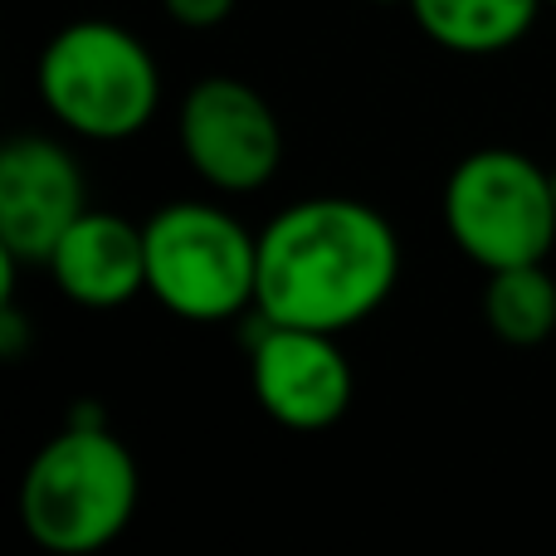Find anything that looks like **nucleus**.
<instances>
[{
	"instance_id": "nucleus-5",
	"label": "nucleus",
	"mask_w": 556,
	"mask_h": 556,
	"mask_svg": "<svg viewBox=\"0 0 556 556\" xmlns=\"http://www.w3.org/2000/svg\"><path fill=\"white\" fill-rule=\"evenodd\" d=\"M444 235L483 274L547 264L556 250V172L513 147L459 156L440 195Z\"/></svg>"
},
{
	"instance_id": "nucleus-2",
	"label": "nucleus",
	"mask_w": 556,
	"mask_h": 556,
	"mask_svg": "<svg viewBox=\"0 0 556 556\" xmlns=\"http://www.w3.org/2000/svg\"><path fill=\"white\" fill-rule=\"evenodd\" d=\"M142 479L113 425L64 420L20 473V528L49 556H93L137 518Z\"/></svg>"
},
{
	"instance_id": "nucleus-14",
	"label": "nucleus",
	"mask_w": 556,
	"mask_h": 556,
	"mask_svg": "<svg viewBox=\"0 0 556 556\" xmlns=\"http://www.w3.org/2000/svg\"><path fill=\"white\" fill-rule=\"evenodd\" d=\"M371 5H410V0H371Z\"/></svg>"
},
{
	"instance_id": "nucleus-13",
	"label": "nucleus",
	"mask_w": 556,
	"mask_h": 556,
	"mask_svg": "<svg viewBox=\"0 0 556 556\" xmlns=\"http://www.w3.org/2000/svg\"><path fill=\"white\" fill-rule=\"evenodd\" d=\"M29 346V317L20 313L15 298H0V356L5 362H20Z\"/></svg>"
},
{
	"instance_id": "nucleus-9",
	"label": "nucleus",
	"mask_w": 556,
	"mask_h": 556,
	"mask_svg": "<svg viewBox=\"0 0 556 556\" xmlns=\"http://www.w3.org/2000/svg\"><path fill=\"white\" fill-rule=\"evenodd\" d=\"M49 283L78 307H127L137 293H147V230L113 211L88 205L49 250L45 260Z\"/></svg>"
},
{
	"instance_id": "nucleus-10",
	"label": "nucleus",
	"mask_w": 556,
	"mask_h": 556,
	"mask_svg": "<svg viewBox=\"0 0 556 556\" xmlns=\"http://www.w3.org/2000/svg\"><path fill=\"white\" fill-rule=\"evenodd\" d=\"M405 10L430 45L464 59H489L522 45L547 0H410Z\"/></svg>"
},
{
	"instance_id": "nucleus-11",
	"label": "nucleus",
	"mask_w": 556,
	"mask_h": 556,
	"mask_svg": "<svg viewBox=\"0 0 556 556\" xmlns=\"http://www.w3.org/2000/svg\"><path fill=\"white\" fill-rule=\"evenodd\" d=\"M483 323L508 346H542L556 332V278L547 264L493 269L483 283Z\"/></svg>"
},
{
	"instance_id": "nucleus-12",
	"label": "nucleus",
	"mask_w": 556,
	"mask_h": 556,
	"mask_svg": "<svg viewBox=\"0 0 556 556\" xmlns=\"http://www.w3.org/2000/svg\"><path fill=\"white\" fill-rule=\"evenodd\" d=\"M162 5L181 29H215L235 15L240 0H162Z\"/></svg>"
},
{
	"instance_id": "nucleus-15",
	"label": "nucleus",
	"mask_w": 556,
	"mask_h": 556,
	"mask_svg": "<svg viewBox=\"0 0 556 556\" xmlns=\"http://www.w3.org/2000/svg\"><path fill=\"white\" fill-rule=\"evenodd\" d=\"M547 5H552V10H556V0H547Z\"/></svg>"
},
{
	"instance_id": "nucleus-4",
	"label": "nucleus",
	"mask_w": 556,
	"mask_h": 556,
	"mask_svg": "<svg viewBox=\"0 0 556 556\" xmlns=\"http://www.w3.org/2000/svg\"><path fill=\"white\" fill-rule=\"evenodd\" d=\"M147 230V293L181 323H230L254 313L260 235L211 201H172Z\"/></svg>"
},
{
	"instance_id": "nucleus-8",
	"label": "nucleus",
	"mask_w": 556,
	"mask_h": 556,
	"mask_svg": "<svg viewBox=\"0 0 556 556\" xmlns=\"http://www.w3.org/2000/svg\"><path fill=\"white\" fill-rule=\"evenodd\" d=\"M88 211L84 166L64 142L20 132L0 147V250L45 264L59 235Z\"/></svg>"
},
{
	"instance_id": "nucleus-7",
	"label": "nucleus",
	"mask_w": 556,
	"mask_h": 556,
	"mask_svg": "<svg viewBox=\"0 0 556 556\" xmlns=\"http://www.w3.org/2000/svg\"><path fill=\"white\" fill-rule=\"evenodd\" d=\"M250 391L274 425L298 434L332 430L356 395V376L337 332L269 323L254 313L250 332Z\"/></svg>"
},
{
	"instance_id": "nucleus-3",
	"label": "nucleus",
	"mask_w": 556,
	"mask_h": 556,
	"mask_svg": "<svg viewBox=\"0 0 556 556\" xmlns=\"http://www.w3.org/2000/svg\"><path fill=\"white\" fill-rule=\"evenodd\" d=\"M45 113L78 142H132L162 108L156 54L117 20H74L39 49Z\"/></svg>"
},
{
	"instance_id": "nucleus-1",
	"label": "nucleus",
	"mask_w": 556,
	"mask_h": 556,
	"mask_svg": "<svg viewBox=\"0 0 556 556\" xmlns=\"http://www.w3.org/2000/svg\"><path fill=\"white\" fill-rule=\"evenodd\" d=\"M401 283V235L376 205L307 195L260 230L254 313L269 323L352 332L391 303Z\"/></svg>"
},
{
	"instance_id": "nucleus-6",
	"label": "nucleus",
	"mask_w": 556,
	"mask_h": 556,
	"mask_svg": "<svg viewBox=\"0 0 556 556\" xmlns=\"http://www.w3.org/2000/svg\"><path fill=\"white\" fill-rule=\"evenodd\" d=\"M186 166L220 195H254L283 166V127L274 103L235 74L195 78L176 113Z\"/></svg>"
}]
</instances>
